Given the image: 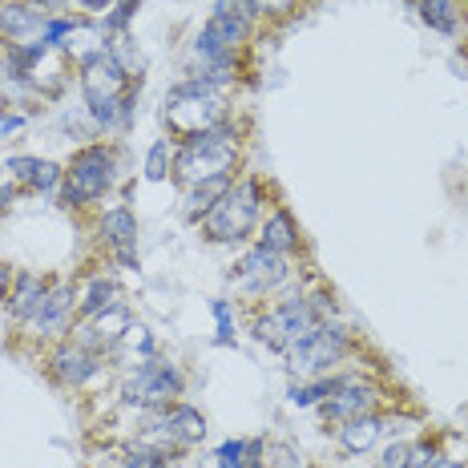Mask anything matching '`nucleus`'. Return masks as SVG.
<instances>
[{"label": "nucleus", "instance_id": "1a4fd4ad", "mask_svg": "<svg viewBox=\"0 0 468 468\" xmlns=\"http://www.w3.org/2000/svg\"><path fill=\"white\" fill-rule=\"evenodd\" d=\"M376 404H379V392L372 379H364L359 372H347V376H331V396L319 408H324L327 420L344 424V420H356V416L376 412Z\"/></svg>", "mask_w": 468, "mask_h": 468}, {"label": "nucleus", "instance_id": "cd10ccee", "mask_svg": "<svg viewBox=\"0 0 468 468\" xmlns=\"http://www.w3.org/2000/svg\"><path fill=\"white\" fill-rule=\"evenodd\" d=\"M170 165H174V158H170V142L158 138V142L150 145V154H145V178H150V182H162L165 174H170Z\"/></svg>", "mask_w": 468, "mask_h": 468}, {"label": "nucleus", "instance_id": "58836bf2", "mask_svg": "<svg viewBox=\"0 0 468 468\" xmlns=\"http://www.w3.org/2000/svg\"><path fill=\"white\" fill-rule=\"evenodd\" d=\"M295 0H259V13H291Z\"/></svg>", "mask_w": 468, "mask_h": 468}, {"label": "nucleus", "instance_id": "5701e85b", "mask_svg": "<svg viewBox=\"0 0 468 468\" xmlns=\"http://www.w3.org/2000/svg\"><path fill=\"white\" fill-rule=\"evenodd\" d=\"M113 303H122V299H117V287H113V279L97 275V279L90 282V287L81 291V303H77V324H85V319L101 315V311H110Z\"/></svg>", "mask_w": 468, "mask_h": 468}, {"label": "nucleus", "instance_id": "412c9836", "mask_svg": "<svg viewBox=\"0 0 468 468\" xmlns=\"http://www.w3.org/2000/svg\"><path fill=\"white\" fill-rule=\"evenodd\" d=\"M259 247L275 250V255H287V259L299 250V227L287 207H275L267 214V222L259 227Z\"/></svg>", "mask_w": 468, "mask_h": 468}, {"label": "nucleus", "instance_id": "9d476101", "mask_svg": "<svg viewBox=\"0 0 468 468\" xmlns=\"http://www.w3.org/2000/svg\"><path fill=\"white\" fill-rule=\"evenodd\" d=\"M77 303H81V291H77V282H53L48 287V299H45V307H41V315L33 319V335H41V339H65L73 331L77 324Z\"/></svg>", "mask_w": 468, "mask_h": 468}, {"label": "nucleus", "instance_id": "a19ab883", "mask_svg": "<svg viewBox=\"0 0 468 468\" xmlns=\"http://www.w3.org/2000/svg\"><path fill=\"white\" fill-rule=\"evenodd\" d=\"M432 468H468V464H464V461H448V456H436Z\"/></svg>", "mask_w": 468, "mask_h": 468}, {"label": "nucleus", "instance_id": "423d86ee", "mask_svg": "<svg viewBox=\"0 0 468 468\" xmlns=\"http://www.w3.org/2000/svg\"><path fill=\"white\" fill-rule=\"evenodd\" d=\"M347 347H351L347 327L335 324V319H319V324L287 351V372L295 379H319L347 356Z\"/></svg>", "mask_w": 468, "mask_h": 468}, {"label": "nucleus", "instance_id": "c85d7f7f", "mask_svg": "<svg viewBox=\"0 0 468 468\" xmlns=\"http://www.w3.org/2000/svg\"><path fill=\"white\" fill-rule=\"evenodd\" d=\"M210 315H214V331H218V344H234V311H230V299H210Z\"/></svg>", "mask_w": 468, "mask_h": 468}, {"label": "nucleus", "instance_id": "c9c22d12", "mask_svg": "<svg viewBox=\"0 0 468 468\" xmlns=\"http://www.w3.org/2000/svg\"><path fill=\"white\" fill-rule=\"evenodd\" d=\"M113 5H117V0H77V8H81L85 16H93V21H97V16L105 21V16L113 13Z\"/></svg>", "mask_w": 468, "mask_h": 468}, {"label": "nucleus", "instance_id": "a211bd4d", "mask_svg": "<svg viewBox=\"0 0 468 468\" xmlns=\"http://www.w3.org/2000/svg\"><path fill=\"white\" fill-rule=\"evenodd\" d=\"M48 287H53V282L45 275H37V271H16L13 291H8V315H13L16 324H33L48 299Z\"/></svg>", "mask_w": 468, "mask_h": 468}, {"label": "nucleus", "instance_id": "ea45409f", "mask_svg": "<svg viewBox=\"0 0 468 468\" xmlns=\"http://www.w3.org/2000/svg\"><path fill=\"white\" fill-rule=\"evenodd\" d=\"M13 198H16V190H13V182H0V214H5L8 207H13Z\"/></svg>", "mask_w": 468, "mask_h": 468}, {"label": "nucleus", "instance_id": "393cba45", "mask_svg": "<svg viewBox=\"0 0 468 468\" xmlns=\"http://www.w3.org/2000/svg\"><path fill=\"white\" fill-rule=\"evenodd\" d=\"M262 444L267 441H222L214 448L218 468H247L250 461H262Z\"/></svg>", "mask_w": 468, "mask_h": 468}, {"label": "nucleus", "instance_id": "aec40b11", "mask_svg": "<svg viewBox=\"0 0 468 468\" xmlns=\"http://www.w3.org/2000/svg\"><path fill=\"white\" fill-rule=\"evenodd\" d=\"M335 432H339V444H344V452L364 456V452H372V448L384 441L388 420H384V416H376V412H367V416H356V420H344Z\"/></svg>", "mask_w": 468, "mask_h": 468}, {"label": "nucleus", "instance_id": "473e14b6", "mask_svg": "<svg viewBox=\"0 0 468 468\" xmlns=\"http://www.w3.org/2000/svg\"><path fill=\"white\" fill-rule=\"evenodd\" d=\"M214 13H230V16H242V21L255 25L259 0H214Z\"/></svg>", "mask_w": 468, "mask_h": 468}, {"label": "nucleus", "instance_id": "9b49d317", "mask_svg": "<svg viewBox=\"0 0 468 468\" xmlns=\"http://www.w3.org/2000/svg\"><path fill=\"white\" fill-rule=\"evenodd\" d=\"M101 356L90 351L85 344H77V339H61V344L53 347V356H48V376L57 379L61 388H85L90 379L101 376Z\"/></svg>", "mask_w": 468, "mask_h": 468}, {"label": "nucleus", "instance_id": "f257e3e1", "mask_svg": "<svg viewBox=\"0 0 468 468\" xmlns=\"http://www.w3.org/2000/svg\"><path fill=\"white\" fill-rule=\"evenodd\" d=\"M239 130L234 122H222L214 130L198 133V138H186L174 154V182L182 190L198 186V182H210V178H230L234 174V162H239Z\"/></svg>", "mask_w": 468, "mask_h": 468}, {"label": "nucleus", "instance_id": "a878e982", "mask_svg": "<svg viewBox=\"0 0 468 468\" xmlns=\"http://www.w3.org/2000/svg\"><path fill=\"white\" fill-rule=\"evenodd\" d=\"M331 396V376H319V379H299V384H291L287 399L295 408H315L324 404V399Z\"/></svg>", "mask_w": 468, "mask_h": 468}, {"label": "nucleus", "instance_id": "bb28decb", "mask_svg": "<svg viewBox=\"0 0 468 468\" xmlns=\"http://www.w3.org/2000/svg\"><path fill=\"white\" fill-rule=\"evenodd\" d=\"M117 468H170V452H162V448H150V444H133L130 452L117 461Z\"/></svg>", "mask_w": 468, "mask_h": 468}, {"label": "nucleus", "instance_id": "dca6fc26", "mask_svg": "<svg viewBox=\"0 0 468 468\" xmlns=\"http://www.w3.org/2000/svg\"><path fill=\"white\" fill-rule=\"evenodd\" d=\"M45 25H48V16H41L25 0H0V48L45 41Z\"/></svg>", "mask_w": 468, "mask_h": 468}, {"label": "nucleus", "instance_id": "4be33fe9", "mask_svg": "<svg viewBox=\"0 0 468 468\" xmlns=\"http://www.w3.org/2000/svg\"><path fill=\"white\" fill-rule=\"evenodd\" d=\"M230 182H234V174H230V178H210V182H198V186H190L186 190V202H182V218H186V222H202V214H207L214 202H218L222 194L230 190Z\"/></svg>", "mask_w": 468, "mask_h": 468}, {"label": "nucleus", "instance_id": "79ce46f5", "mask_svg": "<svg viewBox=\"0 0 468 468\" xmlns=\"http://www.w3.org/2000/svg\"><path fill=\"white\" fill-rule=\"evenodd\" d=\"M138 5H145V0H138Z\"/></svg>", "mask_w": 468, "mask_h": 468}, {"label": "nucleus", "instance_id": "c756f323", "mask_svg": "<svg viewBox=\"0 0 468 468\" xmlns=\"http://www.w3.org/2000/svg\"><path fill=\"white\" fill-rule=\"evenodd\" d=\"M138 0H117V5H113V13L110 16H105V33H125V28H130V21H133V16H138Z\"/></svg>", "mask_w": 468, "mask_h": 468}, {"label": "nucleus", "instance_id": "39448f33", "mask_svg": "<svg viewBox=\"0 0 468 468\" xmlns=\"http://www.w3.org/2000/svg\"><path fill=\"white\" fill-rule=\"evenodd\" d=\"M319 319H324V315H319L315 299H307V295H287V299H279L275 307L259 311L255 324H250V335H255L262 347H271V351H279V356H287V351L295 347L299 339H303L307 331L319 324Z\"/></svg>", "mask_w": 468, "mask_h": 468}, {"label": "nucleus", "instance_id": "e433bc0d", "mask_svg": "<svg viewBox=\"0 0 468 468\" xmlns=\"http://www.w3.org/2000/svg\"><path fill=\"white\" fill-rule=\"evenodd\" d=\"M25 5H33L37 13L53 21V16H65V5H69V0H25Z\"/></svg>", "mask_w": 468, "mask_h": 468}, {"label": "nucleus", "instance_id": "20e7f679", "mask_svg": "<svg viewBox=\"0 0 468 468\" xmlns=\"http://www.w3.org/2000/svg\"><path fill=\"white\" fill-rule=\"evenodd\" d=\"M117 186V150L105 142H93L85 150L73 154V162L65 165L61 178V207L81 210L90 202L105 198Z\"/></svg>", "mask_w": 468, "mask_h": 468}, {"label": "nucleus", "instance_id": "ddd939ff", "mask_svg": "<svg viewBox=\"0 0 468 468\" xmlns=\"http://www.w3.org/2000/svg\"><path fill=\"white\" fill-rule=\"evenodd\" d=\"M154 428H158V436L170 452H182V448H194L207 441V416L194 404H182V399L162 408V412H154Z\"/></svg>", "mask_w": 468, "mask_h": 468}, {"label": "nucleus", "instance_id": "72a5a7b5", "mask_svg": "<svg viewBox=\"0 0 468 468\" xmlns=\"http://www.w3.org/2000/svg\"><path fill=\"white\" fill-rule=\"evenodd\" d=\"M125 339H130V344H133V351H138L142 359H150L154 351H158V339H154V335H150V331H145V327H130V335H125ZM125 339H122V344H125Z\"/></svg>", "mask_w": 468, "mask_h": 468}, {"label": "nucleus", "instance_id": "2eb2a0df", "mask_svg": "<svg viewBox=\"0 0 468 468\" xmlns=\"http://www.w3.org/2000/svg\"><path fill=\"white\" fill-rule=\"evenodd\" d=\"M101 239L125 271H138V218L130 207H110L101 214Z\"/></svg>", "mask_w": 468, "mask_h": 468}, {"label": "nucleus", "instance_id": "7ed1b4c3", "mask_svg": "<svg viewBox=\"0 0 468 468\" xmlns=\"http://www.w3.org/2000/svg\"><path fill=\"white\" fill-rule=\"evenodd\" d=\"M259 210H262V182L255 178H239L230 182V190L222 194L214 207L202 214V239L207 242H222V247H234V242H247L259 227Z\"/></svg>", "mask_w": 468, "mask_h": 468}, {"label": "nucleus", "instance_id": "4468645a", "mask_svg": "<svg viewBox=\"0 0 468 468\" xmlns=\"http://www.w3.org/2000/svg\"><path fill=\"white\" fill-rule=\"evenodd\" d=\"M130 327H133V319H130V307L125 303H113L110 311H101V315H93V319H85V324H77V344H85L90 351H113V347H122V339L130 335Z\"/></svg>", "mask_w": 468, "mask_h": 468}, {"label": "nucleus", "instance_id": "0eeeda50", "mask_svg": "<svg viewBox=\"0 0 468 468\" xmlns=\"http://www.w3.org/2000/svg\"><path fill=\"white\" fill-rule=\"evenodd\" d=\"M182 388H186V379H182L178 367H174L170 359H162V356H150V359H142V364L133 367L130 376H125L122 399H125L130 408L162 412V408L178 404Z\"/></svg>", "mask_w": 468, "mask_h": 468}, {"label": "nucleus", "instance_id": "6ab92c4d", "mask_svg": "<svg viewBox=\"0 0 468 468\" xmlns=\"http://www.w3.org/2000/svg\"><path fill=\"white\" fill-rule=\"evenodd\" d=\"M8 178L21 182L25 190L33 194H48V190H61V178H65V165L48 162V158H28V154H13L5 162Z\"/></svg>", "mask_w": 468, "mask_h": 468}, {"label": "nucleus", "instance_id": "f8f14e48", "mask_svg": "<svg viewBox=\"0 0 468 468\" xmlns=\"http://www.w3.org/2000/svg\"><path fill=\"white\" fill-rule=\"evenodd\" d=\"M77 81H81L85 101H122L133 85H142V77H130L110 53H101L97 61H90L81 73H77Z\"/></svg>", "mask_w": 468, "mask_h": 468}, {"label": "nucleus", "instance_id": "7c9ffc66", "mask_svg": "<svg viewBox=\"0 0 468 468\" xmlns=\"http://www.w3.org/2000/svg\"><path fill=\"white\" fill-rule=\"evenodd\" d=\"M262 468H303L295 448L287 444H262Z\"/></svg>", "mask_w": 468, "mask_h": 468}, {"label": "nucleus", "instance_id": "4c0bfd02", "mask_svg": "<svg viewBox=\"0 0 468 468\" xmlns=\"http://www.w3.org/2000/svg\"><path fill=\"white\" fill-rule=\"evenodd\" d=\"M13 279H16V271L8 267L5 259H0V303H8V291H13Z\"/></svg>", "mask_w": 468, "mask_h": 468}, {"label": "nucleus", "instance_id": "6e6552de", "mask_svg": "<svg viewBox=\"0 0 468 468\" xmlns=\"http://www.w3.org/2000/svg\"><path fill=\"white\" fill-rule=\"evenodd\" d=\"M287 271H291L287 255H275V250H267L255 242L247 255L234 262V271L227 279L234 282V291H242L247 299H262L267 291H279L282 282H287Z\"/></svg>", "mask_w": 468, "mask_h": 468}, {"label": "nucleus", "instance_id": "2f4dec72", "mask_svg": "<svg viewBox=\"0 0 468 468\" xmlns=\"http://www.w3.org/2000/svg\"><path fill=\"white\" fill-rule=\"evenodd\" d=\"M408 456H412V444H408V441H392L384 452H379L376 468H408Z\"/></svg>", "mask_w": 468, "mask_h": 468}, {"label": "nucleus", "instance_id": "b1692460", "mask_svg": "<svg viewBox=\"0 0 468 468\" xmlns=\"http://www.w3.org/2000/svg\"><path fill=\"white\" fill-rule=\"evenodd\" d=\"M420 21L428 28H436V33L444 37H456L461 33V8H456V0H420Z\"/></svg>", "mask_w": 468, "mask_h": 468}, {"label": "nucleus", "instance_id": "f704fd0d", "mask_svg": "<svg viewBox=\"0 0 468 468\" xmlns=\"http://www.w3.org/2000/svg\"><path fill=\"white\" fill-rule=\"evenodd\" d=\"M436 444H428V441H420V444H412V456H408V468H432L436 464Z\"/></svg>", "mask_w": 468, "mask_h": 468}, {"label": "nucleus", "instance_id": "f3484780", "mask_svg": "<svg viewBox=\"0 0 468 468\" xmlns=\"http://www.w3.org/2000/svg\"><path fill=\"white\" fill-rule=\"evenodd\" d=\"M105 48H110V33H105V25L93 21V16H73V28L65 33V41H61L65 61H73L77 69H85V65L97 61Z\"/></svg>", "mask_w": 468, "mask_h": 468}, {"label": "nucleus", "instance_id": "f03ea898", "mask_svg": "<svg viewBox=\"0 0 468 468\" xmlns=\"http://www.w3.org/2000/svg\"><path fill=\"white\" fill-rule=\"evenodd\" d=\"M222 122H230L227 117V90L198 81V77L165 90V125H170V133L178 142L198 138V133H207Z\"/></svg>", "mask_w": 468, "mask_h": 468}]
</instances>
